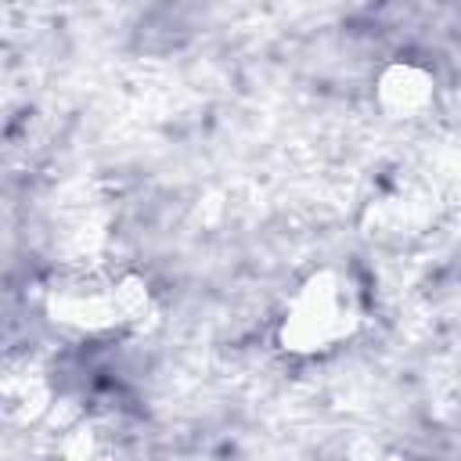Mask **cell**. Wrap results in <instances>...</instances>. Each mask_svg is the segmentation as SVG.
I'll use <instances>...</instances> for the list:
<instances>
[{
	"label": "cell",
	"mask_w": 461,
	"mask_h": 461,
	"mask_svg": "<svg viewBox=\"0 0 461 461\" xmlns=\"http://www.w3.org/2000/svg\"><path fill=\"white\" fill-rule=\"evenodd\" d=\"M47 313L72 331H115L148 313V285L133 274L72 270L47 292Z\"/></svg>",
	"instance_id": "cell-2"
},
{
	"label": "cell",
	"mask_w": 461,
	"mask_h": 461,
	"mask_svg": "<svg viewBox=\"0 0 461 461\" xmlns=\"http://www.w3.org/2000/svg\"><path fill=\"white\" fill-rule=\"evenodd\" d=\"M357 324H360V299L353 281L342 270L324 267L310 274L288 299L281 321V346L288 353H324L346 342Z\"/></svg>",
	"instance_id": "cell-1"
},
{
	"label": "cell",
	"mask_w": 461,
	"mask_h": 461,
	"mask_svg": "<svg viewBox=\"0 0 461 461\" xmlns=\"http://www.w3.org/2000/svg\"><path fill=\"white\" fill-rule=\"evenodd\" d=\"M378 104L389 119H418L432 108V76L414 61H393L378 76Z\"/></svg>",
	"instance_id": "cell-3"
}]
</instances>
